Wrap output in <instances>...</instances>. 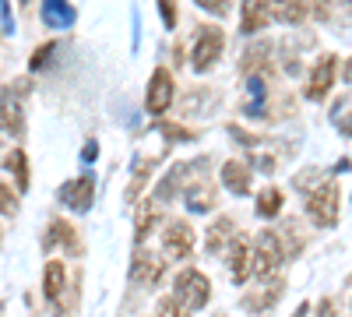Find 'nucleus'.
I'll list each match as a JSON object with an SVG mask.
<instances>
[{
  "label": "nucleus",
  "mask_w": 352,
  "mask_h": 317,
  "mask_svg": "<svg viewBox=\"0 0 352 317\" xmlns=\"http://www.w3.org/2000/svg\"><path fill=\"white\" fill-rule=\"evenodd\" d=\"M307 219L317 226V229H335L338 226V215H342V194H338V184L324 180L317 184L307 197Z\"/></svg>",
  "instance_id": "nucleus-1"
},
{
  "label": "nucleus",
  "mask_w": 352,
  "mask_h": 317,
  "mask_svg": "<svg viewBox=\"0 0 352 317\" xmlns=\"http://www.w3.org/2000/svg\"><path fill=\"white\" fill-rule=\"evenodd\" d=\"M285 257L289 254H285L278 233H275V229H264V233L254 240V250H250V275L254 278H272L282 268Z\"/></svg>",
  "instance_id": "nucleus-2"
},
{
  "label": "nucleus",
  "mask_w": 352,
  "mask_h": 317,
  "mask_svg": "<svg viewBox=\"0 0 352 317\" xmlns=\"http://www.w3.org/2000/svg\"><path fill=\"white\" fill-rule=\"evenodd\" d=\"M173 296L180 300L187 310H201V307H208V300H212V282L197 268H184L180 275H176V282H173Z\"/></svg>",
  "instance_id": "nucleus-3"
},
{
  "label": "nucleus",
  "mask_w": 352,
  "mask_h": 317,
  "mask_svg": "<svg viewBox=\"0 0 352 317\" xmlns=\"http://www.w3.org/2000/svg\"><path fill=\"white\" fill-rule=\"evenodd\" d=\"M222 46H226V36H222V28L219 25H201L197 32H194V53H190V64L194 71H208L219 56H222Z\"/></svg>",
  "instance_id": "nucleus-4"
},
{
  "label": "nucleus",
  "mask_w": 352,
  "mask_h": 317,
  "mask_svg": "<svg viewBox=\"0 0 352 317\" xmlns=\"http://www.w3.org/2000/svg\"><path fill=\"white\" fill-rule=\"evenodd\" d=\"M194 229L190 222H169L162 233V257L166 261H184V257L194 254Z\"/></svg>",
  "instance_id": "nucleus-5"
},
{
  "label": "nucleus",
  "mask_w": 352,
  "mask_h": 317,
  "mask_svg": "<svg viewBox=\"0 0 352 317\" xmlns=\"http://www.w3.org/2000/svg\"><path fill=\"white\" fill-rule=\"evenodd\" d=\"M173 92H176L173 74L166 67H155V74L148 81V92H144V109H148L152 117H162V113L173 106Z\"/></svg>",
  "instance_id": "nucleus-6"
},
{
  "label": "nucleus",
  "mask_w": 352,
  "mask_h": 317,
  "mask_svg": "<svg viewBox=\"0 0 352 317\" xmlns=\"http://www.w3.org/2000/svg\"><path fill=\"white\" fill-rule=\"evenodd\" d=\"M335 71H338V56H335V53H324V56L314 64V71H310V78H307V99H310V102H320V99L331 92Z\"/></svg>",
  "instance_id": "nucleus-7"
},
{
  "label": "nucleus",
  "mask_w": 352,
  "mask_h": 317,
  "mask_svg": "<svg viewBox=\"0 0 352 317\" xmlns=\"http://www.w3.org/2000/svg\"><path fill=\"white\" fill-rule=\"evenodd\" d=\"M257 282H264V285H261V289H250V293L243 296V307H247V310H254V314H264V310H272V307H275V300L282 296L285 278L272 275V278H257Z\"/></svg>",
  "instance_id": "nucleus-8"
},
{
  "label": "nucleus",
  "mask_w": 352,
  "mask_h": 317,
  "mask_svg": "<svg viewBox=\"0 0 352 317\" xmlns=\"http://www.w3.org/2000/svg\"><path fill=\"white\" fill-rule=\"evenodd\" d=\"M0 131H8V134H25V109L14 96V89H4L0 92Z\"/></svg>",
  "instance_id": "nucleus-9"
},
{
  "label": "nucleus",
  "mask_w": 352,
  "mask_h": 317,
  "mask_svg": "<svg viewBox=\"0 0 352 317\" xmlns=\"http://www.w3.org/2000/svg\"><path fill=\"white\" fill-rule=\"evenodd\" d=\"M250 250H254V243L247 237L229 240V272H232V282L236 285H243L250 278Z\"/></svg>",
  "instance_id": "nucleus-10"
},
{
  "label": "nucleus",
  "mask_w": 352,
  "mask_h": 317,
  "mask_svg": "<svg viewBox=\"0 0 352 317\" xmlns=\"http://www.w3.org/2000/svg\"><path fill=\"white\" fill-rule=\"evenodd\" d=\"M60 201L74 212H88L96 201V180L92 177H81V180H71L64 190H60Z\"/></svg>",
  "instance_id": "nucleus-11"
},
{
  "label": "nucleus",
  "mask_w": 352,
  "mask_h": 317,
  "mask_svg": "<svg viewBox=\"0 0 352 317\" xmlns=\"http://www.w3.org/2000/svg\"><path fill=\"white\" fill-rule=\"evenodd\" d=\"M272 21V8L264 0H243V11H240V32L243 36H257L264 32Z\"/></svg>",
  "instance_id": "nucleus-12"
},
{
  "label": "nucleus",
  "mask_w": 352,
  "mask_h": 317,
  "mask_svg": "<svg viewBox=\"0 0 352 317\" xmlns=\"http://www.w3.org/2000/svg\"><path fill=\"white\" fill-rule=\"evenodd\" d=\"M162 272H166V257L148 254V250H141V254L134 257V282H141V285H159V282H162Z\"/></svg>",
  "instance_id": "nucleus-13"
},
{
  "label": "nucleus",
  "mask_w": 352,
  "mask_h": 317,
  "mask_svg": "<svg viewBox=\"0 0 352 317\" xmlns=\"http://www.w3.org/2000/svg\"><path fill=\"white\" fill-rule=\"evenodd\" d=\"M56 243H60L67 254H81V240H78L74 226L67 219H53L46 226V247H56Z\"/></svg>",
  "instance_id": "nucleus-14"
},
{
  "label": "nucleus",
  "mask_w": 352,
  "mask_h": 317,
  "mask_svg": "<svg viewBox=\"0 0 352 317\" xmlns=\"http://www.w3.org/2000/svg\"><path fill=\"white\" fill-rule=\"evenodd\" d=\"M222 184L232 190V194H250V166L240 162V159H229L222 166Z\"/></svg>",
  "instance_id": "nucleus-15"
},
{
  "label": "nucleus",
  "mask_w": 352,
  "mask_h": 317,
  "mask_svg": "<svg viewBox=\"0 0 352 317\" xmlns=\"http://www.w3.org/2000/svg\"><path fill=\"white\" fill-rule=\"evenodd\" d=\"M64 282H67V268L60 265V261H46V268H43V293H46V300H60L64 296Z\"/></svg>",
  "instance_id": "nucleus-16"
},
{
  "label": "nucleus",
  "mask_w": 352,
  "mask_h": 317,
  "mask_svg": "<svg viewBox=\"0 0 352 317\" xmlns=\"http://www.w3.org/2000/svg\"><path fill=\"white\" fill-rule=\"evenodd\" d=\"M272 18L285 21V25H300L307 18V8H310V0H272Z\"/></svg>",
  "instance_id": "nucleus-17"
},
{
  "label": "nucleus",
  "mask_w": 352,
  "mask_h": 317,
  "mask_svg": "<svg viewBox=\"0 0 352 317\" xmlns=\"http://www.w3.org/2000/svg\"><path fill=\"white\" fill-rule=\"evenodd\" d=\"M187 208L197 212V215H201V212H212V208H215V187L204 184V180H201V184H190V187H187Z\"/></svg>",
  "instance_id": "nucleus-18"
},
{
  "label": "nucleus",
  "mask_w": 352,
  "mask_h": 317,
  "mask_svg": "<svg viewBox=\"0 0 352 317\" xmlns=\"http://www.w3.org/2000/svg\"><path fill=\"white\" fill-rule=\"evenodd\" d=\"M155 222H159V201H144V205L138 208V215H134V240L141 243L144 237L152 233Z\"/></svg>",
  "instance_id": "nucleus-19"
},
{
  "label": "nucleus",
  "mask_w": 352,
  "mask_h": 317,
  "mask_svg": "<svg viewBox=\"0 0 352 317\" xmlns=\"http://www.w3.org/2000/svg\"><path fill=\"white\" fill-rule=\"evenodd\" d=\"M282 205H285L282 187H264V190L257 194V215H261V219H275V215H282Z\"/></svg>",
  "instance_id": "nucleus-20"
},
{
  "label": "nucleus",
  "mask_w": 352,
  "mask_h": 317,
  "mask_svg": "<svg viewBox=\"0 0 352 317\" xmlns=\"http://www.w3.org/2000/svg\"><path fill=\"white\" fill-rule=\"evenodd\" d=\"M4 166H8L11 173H14V180H18V190H28V184H32V173H28V155H25L21 149H14V152H8Z\"/></svg>",
  "instance_id": "nucleus-21"
},
{
  "label": "nucleus",
  "mask_w": 352,
  "mask_h": 317,
  "mask_svg": "<svg viewBox=\"0 0 352 317\" xmlns=\"http://www.w3.org/2000/svg\"><path fill=\"white\" fill-rule=\"evenodd\" d=\"M155 166H159V159H144V162L134 166V177H131V184H127V201H138V197H141V190H144V184H148V177H152Z\"/></svg>",
  "instance_id": "nucleus-22"
},
{
  "label": "nucleus",
  "mask_w": 352,
  "mask_h": 317,
  "mask_svg": "<svg viewBox=\"0 0 352 317\" xmlns=\"http://www.w3.org/2000/svg\"><path fill=\"white\" fill-rule=\"evenodd\" d=\"M232 229H236V226H232L229 219H219V222L208 229V237H204V240H208V250H212V254H222V247H229Z\"/></svg>",
  "instance_id": "nucleus-23"
},
{
  "label": "nucleus",
  "mask_w": 352,
  "mask_h": 317,
  "mask_svg": "<svg viewBox=\"0 0 352 317\" xmlns=\"http://www.w3.org/2000/svg\"><path fill=\"white\" fill-rule=\"evenodd\" d=\"M46 21L56 25V21H71V8L64 0H46Z\"/></svg>",
  "instance_id": "nucleus-24"
},
{
  "label": "nucleus",
  "mask_w": 352,
  "mask_h": 317,
  "mask_svg": "<svg viewBox=\"0 0 352 317\" xmlns=\"http://www.w3.org/2000/svg\"><path fill=\"white\" fill-rule=\"evenodd\" d=\"M0 215H18V194L8 184H0Z\"/></svg>",
  "instance_id": "nucleus-25"
},
{
  "label": "nucleus",
  "mask_w": 352,
  "mask_h": 317,
  "mask_svg": "<svg viewBox=\"0 0 352 317\" xmlns=\"http://www.w3.org/2000/svg\"><path fill=\"white\" fill-rule=\"evenodd\" d=\"M159 317H190V310L176 300V296H166V300L159 303Z\"/></svg>",
  "instance_id": "nucleus-26"
},
{
  "label": "nucleus",
  "mask_w": 352,
  "mask_h": 317,
  "mask_svg": "<svg viewBox=\"0 0 352 317\" xmlns=\"http://www.w3.org/2000/svg\"><path fill=\"white\" fill-rule=\"evenodd\" d=\"M197 8H204V11H212V14H226V8H229V0H197Z\"/></svg>",
  "instance_id": "nucleus-27"
},
{
  "label": "nucleus",
  "mask_w": 352,
  "mask_h": 317,
  "mask_svg": "<svg viewBox=\"0 0 352 317\" xmlns=\"http://www.w3.org/2000/svg\"><path fill=\"white\" fill-rule=\"evenodd\" d=\"M159 8H162V21L173 28L176 25V4H173V0H159Z\"/></svg>",
  "instance_id": "nucleus-28"
},
{
  "label": "nucleus",
  "mask_w": 352,
  "mask_h": 317,
  "mask_svg": "<svg viewBox=\"0 0 352 317\" xmlns=\"http://www.w3.org/2000/svg\"><path fill=\"white\" fill-rule=\"evenodd\" d=\"M320 317H335V303H331V300L320 303Z\"/></svg>",
  "instance_id": "nucleus-29"
},
{
  "label": "nucleus",
  "mask_w": 352,
  "mask_h": 317,
  "mask_svg": "<svg viewBox=\"0 0 352 317\" xmlns=\"http://www.w3.org/2000/svg\"><path fill=\"white\" fill-rule=\"evenodd\" d=\"M345 81H352V56H349V61H345V74H342Z\"/></svg>",
  "instance_id": "nucleus-30"
},
{
  "label": "nucleus",
  "mask_w": 352,
  "mask_h": 317,
  "mask_svg": "<svg viewBox=\"0 0 352 317\" xmlns=\"http://www.w3.org/2000/svg\"><path fill=\"white\" fill-rule=\"evenodd\" d=\"M342 127H345V134L352 138V117H345V120H342Z\"/></svg>",
  "instance_id": "nucleus-31"
}]
</instances>
